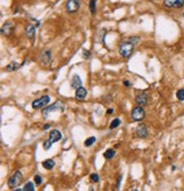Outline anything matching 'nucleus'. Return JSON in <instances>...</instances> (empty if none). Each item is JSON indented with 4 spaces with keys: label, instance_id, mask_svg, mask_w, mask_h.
I'll list each match as a JSON object with an SVG mask.
<instances>
[{
    "label": "nucleus",
    "instance_id": "f257e3e1",
    "mask_svg": "<svg viewBox=\"0 0 184 191\" xmlns=\"http://www.w3.org/2000/svg\"><path fill=\"white\" fill-rule=\"evenodd\" d=\"M134 50V44L131 41H124L119 46V53L124 58H127L132 55V52Z\"/></svg>",
    "mask_w": 184,
    "mask_h": 191
},
{
    "label": "nucleus",
    "instance_id": "f03ea898",
    "mask_svg": "<svg viewBox=\"0 0 184 191\" xmlns=\"http://www.w3.org/2000/svg\"><path fill=\"white\" fill-rule=\"evenodd\" d=\"M23 180V174L21 171H15L14 173L11 174V176L9 177L8 180V188L9 189H15L16 187H18L21 182Z\"/></svg>",
    "mask_w": 184,
    "mask_h": 191
},
{
    "label": "nucleus",
    "instance_id": "7ed1b4c3",
    "mask_svg": "<svg viewBox=\"0 0 184 191\" xmlns=\"http://www.w3.org/2000/svg\"><path fill=\"white\" fill-rule=\"evenodd\" d=\"M55 110H58V112H63L64 110V107H63V104H61L60 101H56L53 105L51 106H48V107H45L43 110H42V114H43V117H48V115L50 113H53Z\"/></svg>",
    "mask_w": 184,
    "mask_h": 191
},
{
    "label": "nucleus",
    "instance_id": "20e7f679",
    "mask_svg": "<svg viewBox=\"0 0 184 191\" xmlns=\"http://www.w3.org/2000/svg\"><path fill=\"white\" fill-rule=\"evenodd\" d=\"M49 101H50V97L49 96H42L41 98L35 99L34 101L32 103V108L33 109L42 108V107H44V106H47V105L49 104Z\"/></svg>",
    "mask_w": 184,
    "mask_h": 191
},
{
    "label": "nucleus",
    "instance_id": "39448f33",
    "mask_svg": "<svg viewBox=\"0 0 184 191\" xmlns=\"http://www.w3.org/2000/svg\"><path fill=\"white\" fill-rule=\"evenodd\" d=\"M131 115H132V118L134 121H142L146 117V112H144V109L141 106H138V107H135L132 110Z\"/></svg>",
    "mask_w": 184,
    "mask_h": 191
},
{
    "label": "nucleus",
    "instance_id": "423d86ee",
    "mask_svg": "<svg viewBox=\"0 0 184 191\" xmlns=\"http://www.w3.org/2000/svg\"><path fill=\"white\" fill-rule=\"evenodd\" d=\"M81 7V2L80 0H67L66 2V9L68 13H75Z\"/></svg>",
    "mask_w": 184,
    "mask_h": 191
},
{
    "label": "nucleus",
    "instance_id": "0eeeda50",
    "mask_svg": "<svg viewBox=\"0 0 184 191\" xmlns=\"http://www.w3.org/2000/svg\"><path fill=\"white\" fill-rule=\"evenodd\" d=\"M39 59L42 65H49L51 61V51L50 50H43L39 55Z\"/></svg>",
    "mask_w": 184,
    "mask_h": 191
},
{
    "label": "nucleus",
    "instance_id": "6e6552de",
    "mask_svg": "<svg viewBox=\"0 0 184 191\" xmlns=\"http://www.w3.org/2000/svg\"><path fill=\"white\" fill-rule=\"evenodd\" d=\"M164 5L168 8H181L184 5V0H164Z\"/></svg>",
    "mask_w": 184,
    "mask_h": 191
},
{
    "label": "nucleus",
    "instance_id": "1a4fd4ad",
    "mask_svg": "<svg viewBox=\"0 0 184 191\" xmlns=\"http://www.w3.org/2000/svg\"><path fill=\"white\" fill-rule=\"evenodd\" d=\"M135 133H136V137H139V138H142V139L147 138L148 137V128H147V125L146 124H140L136 128Z\"/></svg>",
    "mask_w": 184,
    "mask_h": 191
},
{
    "label": "nucleus",
    "instance_id": "9d476101",
    "mask_svg": "<svg viewBox=\"0 0 184 191\" xmlns=\"http://www.w3.org/2000/svg\"><path fill=\"white\" fill-rule=\"evenodd\" d=\"M136 104L139 105V106H146V105L148 104V93L147 92H141L139 95L136 96Z\"/></svg>",
    "mask_w": 184,
    "mask_h": 191
},
{
    "label": "nucleus",
    "instance_id": "9b49d317",
    "mask_svg": "<svg viewBox=\"0 0 184 191\" xmlns=\"http://www.w3.org/2000/svg\"><path fill=\"white\" fill-rule=\"evenodd\" d=\"M13 31H14V23H11V22L5 23V25L2 26V29H1L2 34L5 35H10L13 33Z\"/></svg>",
    "mask_w": 184,
    "mask_h": 191
},
{
    "label": "nucleus",
    "instance_id": "f8f14e48",
    "mask_svg": "<svg viewBox=\"0 0 184 191\" xmlns=\"http://www.w3.org/2000/svg\"><path fill=\"white\" fill-rule=\"evenodd\" d=\"M70 87L73 88V89H75V90H77L79 88L82 87V80L80 78L77 74H75L72 80H70Z\"/></svg>",
    "mask_w": 184,
    "mask_h": 191
},
{
    "label": "nucleus",
    "instance_id": "ddd939ff",
    "mask_svg": "<svg viewBox=\"0 0 184 191\" xmlns=\"http://www.w3.org/2000/svg\"><path fill=\"white\" fill-rule=\"evenodd\" d=\"M25 34L28 39H33L34 40L35 36V26L33 24H27L25 27Z\"/></svg>",
    "mask_w": 184,
    "mask_h": 191
},
{
    "label": "nucleus",
    "instance_id": "4468645a",
    "mask_svg": "<svg viewBox=\"0 0 184 191\" xmlns=\"http://www.w3.org/2000/svg\"><path fill=\"white\" fill-rule=\"evenodd\" d=\"M60 139H61V133L58 130H53L50 132V134H49V140H50L53 143L58 142Z\"/></svg>",
    "mask_w": 184,
    "mask_h": 191
},
{
    "label": "nucleus",
    "instance_id": "2eb2a0df",
    "mask_svg": "<svg viewBox=\"0 0 184 191\" xmlns=\"http://www.w3.org/2000/svg\"><path fill=\"white\" fill-rule=\"evenodd\" d=\"M75 97H76V99H79V100H83V99L87 97V90L82 87L79 88V89L75 91Z\"/></svg>",
    "mask_w": 184,
    "mask_h": 191
},
{
    "label": "nucleus",
    "instance_id": "dca6fc26",
    "mask_svg": "<svg viewBox=\"0 0 184 191\" xmlns=\"http://www.w3.org/2000/svg\"><path fill=\"white\" fill-rule=\"evenodd\" d=\"M55 160L53 159H45L43 163H42V166H43L45 170H53L55 167Z\"/></svg>",
    "mask_w": 184,
    "mask_h": 191
},
{
    "label": "nucleus",
    "instance_id": "f3484780",
    "mask_svg": "<svg viewBox=\"0 0 184 191\" xmlns=\"http://www.w3.org/2000/svg\"><path fill=\"white\" fill-rule=\"evenodd\" d=\"M21 66H22V65H18L17 63H15V61H11L10 64H8V65L6 66V71H7V72L16 71V70H18V68H19Z\"/></svg>",
    "mask_w": 184,
    "mask_h": 191
},
{
    "label": "nucleus",
    "instance_id": "a211bd4d",
    "mask_svg": "<svg viewBox=\"0 0 184 191\" xmlns=\"http://www.w3.org/2000/svg\"><path fill=\"white\" fill-rule=\"evenodd\" d=\"M115 150L114 149H108V150H106L105 154H104V157H105L106 159H112L113 157L115 156Z\"/></svg>",
    "mask_w": 184,
    "mask_h": 191
},
{
    "label": "nucleus",
    "instance_id": "6ab92c4d",
    "mask_svg": "<svg viewBox=\"0 0 184 191\" xmlns=\"http://www.w3.org/2000/svg\"><path fill=\"white\" fill-rule=\"evenodd\" d=\"M24 191H35L34 190V184H33V182H26L25 183V185H24V189H23Z\"/></svg>",
    "mask_w": 184,
    "mask_h": 191
},
{
    "label": "nucleus",
    "instance_id": "aec40b11",
    "mask_svg": "<svg viewBox=\"0 0 184 191\" xmlns=\"http://www.w3.org/2000/svg\"><path fill=\"white\" fill-rule=\"evenodd\" d=\"M94 141H96V138H94V137H90V138H88V139L85 140L84 146H85V147H91V146L94 143Z\"/></svg>",
    "mask_w": 184,
    "mask_h": 191
},
{
    "label": "nucleus",
    "instance_id": "412c9836",
    "mask_svg": "<svg viewBox=\"0 0 184 191\" xmlns=\"http://www.w3.org/2000/svg\"><path fill=\"white\" fill-rule=\"evenodd\" d=\"M119 124H121V120L119 118H115L112 121V124H110V129L113 130L115 128H117V126H119Z\"/></svg>",
    "mask_w": 184,
    "mask_h": 191
},
{
    "label": "nucleus",
    "instance_id": "4be33fe9",
    "mask_svg": "<svg viewBox=\"0 0 184 191\" xmlns=\"http://www.w3.org/2000/svg\"><path fill=\"white\" fill-rule=\"evenodd\" d=\"M176 97H177L178 100L183 101L184 100V89H180V90L176 92Z\"/></svg>",
    "mask_w": 184,
    "mask_h": 191
},
{
    "label": "nucleus",
    "instance_id": "5701e85b",
    "mask_svg": "<svg viewBox=\"0 0 184 191\" xmlns=\"http://www.w3.org/2000/svg\"><path fill=\"white\" fill-rule=\"evenodd\" d=\"M90 10L92 14L96 13V0H90Z\"/></svg>",
    "mask_w": 184,
    "mask_h": 191
},
{
    "label": "nucleus",
    "instance_id": "b1692460",
    "mask_svg": "<svg viewBox=\"0 0 184 191\" xmlns=\"http://www.w3.org/2000/svg\"><path fill=\"white\" fill-rule=\"evenodd\" d=\"M51 146H53V142H51L50 140H47V141H44V143H43L44 150H49V149L51 148Z\"/></svg>",
    "mask_w": 184,
    "mask_h": 191
},
{
    "label": "nucleus",
    "instance_id": "393cba45",
    "mask_svg": "<svg viewBox=\"0 0 184 191\" xmlns=\"http://www.w3.org/2000/svg\"><path fill=\"white\" fill-rule=\"evenodd\" d=\"M90 179H91V181L92 182H99V175L98 174H96V173H93V174H91L90 175Z\"/></svg>",
    "mask_w": 184,
    "mask_h": 191
},
{
    "label": "nucleus",
    "instance_id": "a878e982",
    "mask_svg": "<svg viewBox=\"0 0 184 191\" xmlns=\"http://www.w3.org/2000/svg\"><path fill=\"white\" fill-rule=\"evenodd\" d=\"M34 182L39 185V184H41L42 183V177L40 176V175H35L34 176Z\"/></svg>",
    "mask_w": 184,
    "mask_h": 191
},
{
    "label": "nucleus",
    "instance_id": "bb28decb",
    "mask_svg": "<svg viewBox=\"0 0 184 191\" xmlns=\"http://www.w3.org/2000/svg\"><path fill=\"white\" fill-rule=\"evenodd\" d=\"M121 181H122V175L118 176V180H117V183H116V191L119 190V185H121Z\"/></svg>",
    "mask_w": 184,
    "mask_h": 191
},
{
    "label": "nucleus",
    "instance_id": "cd10ccee",
    "mask_svg": "<svg viewBox=\"0 0 184 191\" xmlns=\"http://www.w3.org/2000/svg\"><path fill=\"white\" fill-rule=\"evenodd\" d=\"M139 40H140L139 38H131V39H130V41H131V42H132L133 44H134V43H138V42H139Z\"/></svg>",
    "mask_w": 184,
    "mask_h": 191
},
{
    "label": "nucleus",
    "instance_id": "c85d7f7f",
    "mask_svg": "<svg viewBox=\"0 0 184 191\" xmlns=\"http://www.w3.org/2000/svg\"><path fill=\"white\" fill-rule=\"evenodd\" d=\"M89 56H90V52H89L88 50H84V51H83V58L87 59V57H89Z\"/></svg>",
    "mask_w": 184,
    "mask_h": 191
},
{
    "label": "nucleus",
    "instance_id": "c756f323",
    "mask_svg": "<svg viewBox=\"0 0 184 191\" xmlns=\"http://www.w3.org/2000/svg\"><path fill=\"white\" fill-rule=\"evenodd\" d=\"M124 86H125V87H130V82H129V81H124Z\"/></svg>",
    "mask_w": 184,
    "mask_h": 191
},
{
    "label": "nucleus",
    "instance_id": "7c9ffc66",
    "mask_svg": "<svg viewBox=\"0 0 184 191\" xmlns=\"http://www.w3.org/2000/svg\"><path fill=\"white\" fill-rule=\"evenodd\" d=\"M113 112H114V110H113V109H112V108H110V109H108V110H107V113L109 114V115H110V114L113 113Z\"/></svg>",
    "mask_w": 184,
    "mask_h": 191
},
{
    "label": "nucleus",
    "instance_id": "2f4dec72",
    "mask_svg": "<svg viewBox=\"0 0 184 191\" xmlns=\"http://www.w3.org/2000/svg\"><path fill=\"white\" fill-rule=\"evenodd\" d=\"M43 129H44V130H47V129H49V124H45V125H44V126H43Z\"/></svg>",
    "mask_w": 184,
    "mask_h": 191
},
{
    "label": "nucleus",
    "instance_id": "473e14b6",
    "mask_svg": "<svg viewBox=\"0 0 184 191\" xmlns=\"http://www.w3.org/2000/svg\"><path fill=\"white\" fill-rule=\"evenodd\" d=\"M14 191H22V190H21V189H15Z\"/></svg>",
    "mask_w": 184,
    "mask_h": 191
},
{
    "label": "nucleus",
    "instance_id": "72a5a7b5",
    "mask_svg": "<svg viewBox=\"0 0 184 191\" xmlns=\"http://www.w3.org/2000/svg\"><path fill=\"white\" fill-rule=\"evenodd\" d=\"M132 191H139V190H132Z\"/></svg>",
    "mask_w": 184,
    "mask_h": 191
},
{
    "label": "nucleus",
    "instance_id": "f704fd0d",
    "mask_svg": "<svg viewBox=\"0 0 184 191\" xmlns=\"http://www.w3.org/2000/svg\"><path fill=\"white\" fill-rule=\"evenodd\" d=\"M183 17H184V13H183Z\"/></svg>",
    "mask_w": 184,
    "mask_h": 191
}]
</instances>
